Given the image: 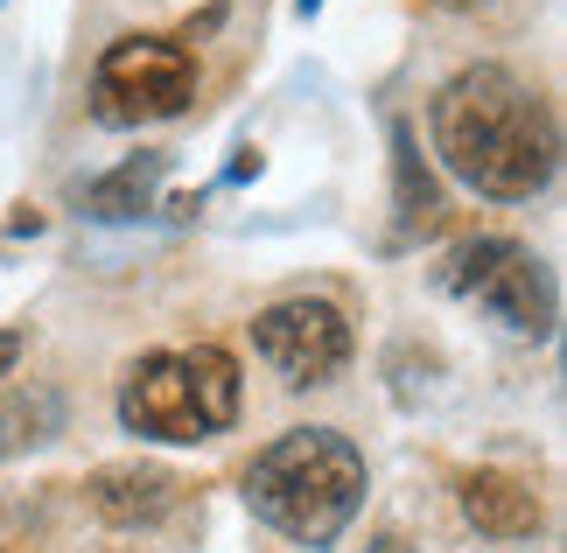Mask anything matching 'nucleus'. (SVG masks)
Masks as SVG:
<instances>
[{
	"mask_svg": "<svg viewBox=\"0 0 567 553\" xmlns=\"http://www.w3.org/2000/svg\"><path fill=\"white\" fill-rule=\"evenodd\" d=\"M183 483L155 470V462H113V470H99L92 483H84V498H92V512L105 525H155L168 504H176Z\"/></svg>",
	"mask_w": 567,
	"mask_h": 553,
	"instance_id": "6e6552de",
	"label": "nucleus"
},
{
	"mask_svg": "<svg viewBox=\"0 0 567 553\" xmlns=\"http://www.w3.org/2000/svg\"><path fill=\"white\" fill-rule=\"evenodd\" d=\"M252 350L280 371V386H330L343 365H351V316H343L337 301L322 295H288L274 308H259L252 316Z\"/></svg>",
	"mask_w": 567,
	"mask_h": 553,
	"instance_id": "39448f33",
	"label": "nucleus"
},
{
	"mask_svg": "<svg viewBox=\"0 0 567 553\" xmlns=\"http://www.w3.org/2000/svg\"><path fill=\"white\" fill-rule=\"evenodd\" d=\"M427 134H434L442 168L455 183H470L476 196H491V204H526L560 168L554 105L526 78H512L505 63L455 71L427 105Z\"/></svg>",
	"mask_w": 567,
	"mask_h": 553,
	"instance_id": "f257e3e1",
	"label": "nucleus"
},
{
	"mask_svg": "<svg viewBox=\"0 0 567 553\" xmlns=\"http://www.w3.org/2000/svg\"><path fill=\"white\" fill-rule=\"evenodd\" d=\"M99 120L105 126H147V120H176L196 99V57L176 35H120L99 57L92 78Z\"/></svg>",
	"mask_w": 567,
	"mask_h": 553,
	"instance_id": "7ed1b4c3",
	"label": "nucleus"
},
{
	"mask_svg": "<svg viewBox=\"0 0 567 553\" xmlns=\"http://www.w3.org/2000/svg\"><path fill=\"white\" fill-rule=\"evenodd\" d=\"M392 211H400V238H421L442 225V190H434L427 162L413 154V126H392Z\"/></svg>",
	"mask_w": 567,
	"mask_h": 553,
	"instance_id": "1a4fd4ad",
	"label": "nucleus"
},
{
	"mask_svg": "<svg viewBox=\"0 0 567 553\" xmlns=\"http://www.w3.org/2000/svg\"><path fill=\"white\" fill-rule=\"evenodd\" d=\"M463 519L484 540H533L539 525H547V504H539V491L526 477L476 470V477H463Z\"/></svg>",
	"mask_w": 567,
	"mask_h": 553,
	"instance_id": "0eeeda50",
	"label": "nucleus"
},
{
	"mask_svg": "<svg viewBox=\"0 0 567 553\" xmlns=\"http://www.w3.org/2000/svg\"><path fill=\"white\" fill-rule=\"evenodd\" d=\"M14 358H21V329H0V379L14 371Z\"/></svg>",
	"mask_w": 567,
	"mask_h": 553,
	"instance_id": "ddd939ff",
	"label": "nucleus"
},
{
	"mask_svg": "<svg viewBox=\"0 0 567 553\" xmlns=\"http://www.w3.org/2000/svg\"><path fill=\"white\" fill-rule=\"evenodd\" d=\"M162 175H168V154H134V162H120L113 175H99V183L84 190V211L92 217H141L155 204Z\"/></svg>",
	"mask_w": 567,
	"mask_h": 553,
	"instance_id": "9d476101",
	"label": "nucleus"
},
{
	"mask_svg": "<svg viewBox=\"0 0 567 553\" xmlns=\"http://www.w3.org/2000/svg\"><path fill=\"white\" fill-rule=\"evenodd\" d=\"M364 455L351 434L337 428H288L280 441L252 455L246 470V504L259 525H274L295 546H337L364 512Z\"/></svg>",
	"mask_w": 567,
	"mask_h": 553,
	"instance_id": "f03ea898",
	"label": "nucleus"
},
{
	"mask_svg": "<svg viewBox=\"0 0 567 553\" xmlns=\"http://www.w3.org/2000/svg\"><path fill=\"white\" fill-rule=\"evenodd\" d=\"M120 420H126V434L168 441V449L210 441V420H204V407H196L183 350H147V358L126 365V379H120Z\"/></svg>",
	"mask_w": 567,
	"mask_h": 553,
	"instance_id": "423d86ee",
	"label": "nucleus"
},
{
	"mask_svg": "<svg viewBox=\"0 0 567 553\" xmlns=\"http://www.w3.org/2000/svg\"><path fill=\"white\" fill-rule=\"evenodd\" d=\"M183 358H189V386H196V407H204L210 434H225L231 420H238V400H246V386H238V365H231V350H217V344H196V350H183Z\"/></svg>",
	"mask_w": 567,
	"mask_h": 553,
	"instance_id": "9b49d317",
	"label": "nucleus"
},
{
	"mask_svg": "<svg viewBox=\"0 0 567 553\" xmlns=\"http://www.w3.org/2000/svg\"><path fill=\"white\" fill-rule=\"evenodd\" d=\"M364 553H413V546H406L400 533H379V540H372V546H364Z\"/></svg>",
	"mask_w": 567,
	"mask_h": 553,
	"instance_id": "4468645a",
	"label": "nucleus"
},
{
	"mask_svg": "<svg viewBox=\"0 0 567 553\" xmlns=\"http://www.w3.org/2000/svg\"><path fill=\"white\" fill-rule=\"evenodd\" d=\"M442 280H449V295L491 308L518 337H554V316H560L554 274L539 267L526 246H512V238H470V246H455Z\"/></svg>",
	"mask_w": 567,
	"mask_h": 553,
	"instance_id": "20e7f679",
	"label": "nucleus"
},
{
	"mask_svg": "<svg viewBox=\"0 0 567 553\" xmlns=\"http://www.w3.org/2000/svg\"><path fill=\"white\" fill-rule=\"evenodd\" d=\"M56 428H63L56 392H8V400H0V455L35 449V441H50Z\"/></svg>",
	"mask_w": 567,
	"mask_h": 553,
	"instance_id": "f8f14e48",
	"label": "nucleus"
},
{
	"mask_svg": "<svg viewBox=\"0 0 567 553\" xmlns=\"http://www.w3.org/2000/svg\"><path fill=\"white\" fill-rule=\"evenodd\" d=\"M295 14H322V0H295Z\"/></svg>",
	"mask_w": 567,
	"mask_h": 553,
	"instance_id": "2eb2a0df",
	"label": "nucleus"
}]
</instances>
